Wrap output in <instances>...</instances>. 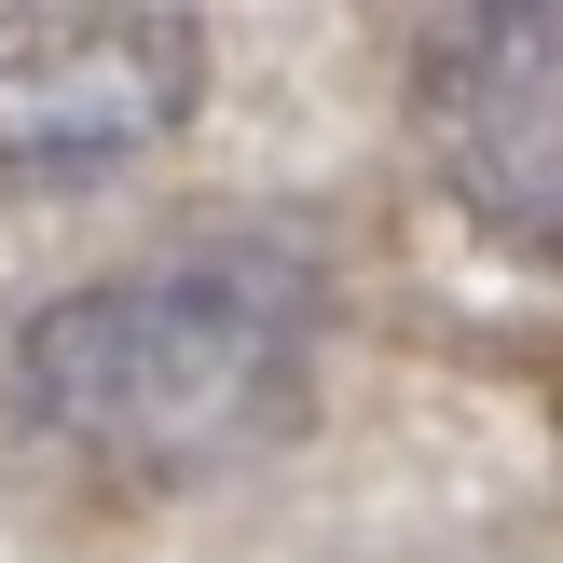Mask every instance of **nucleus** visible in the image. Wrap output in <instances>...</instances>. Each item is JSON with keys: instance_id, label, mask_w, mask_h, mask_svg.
<instances>
[{"instance_id": "obj_1", "label": "nucleus", "mask_w": 563, "mask_h": 563, "mask_svg": "<svg viewBox=\"0 0 563 563\" xmlns=\"http://www.w3.org/2000/svg\"><path fill=\"white\" fill-rule=\"evenodd\" d=\"M317 385V275L289 247H165L82 275L27 317L14 399L97 482H207L302 427Z\"/></svg>"}, {"instance_id": "obj_2", "label": "nucleus", "mask_w": 563, "mask_h": 563, "mask_svg": "<svg viewBox=\"0 0 563 563\" xmlns=\"http://www.w3.org/2000/svg\"><path fill=\"white\" fill-rule=\"evenodd\" d=\"M207 110V27L179 0H97V14L0 27V179H110Z\"/></svg>"}, {"instance_id": "obj_3", "label": "nucleus", "mask_w": 563, "mask_h": 563, "mask_svg": "<svg viewBox=\"0 0 563 563\" xmlns=\"http://www.w3.org/2000/svg\"><path fill=\"white\" fill-rule=\"evenodd\" d=\"M440 179L522 247H563V0H467L427 55Z\"/></svg>"}]
</instances>
